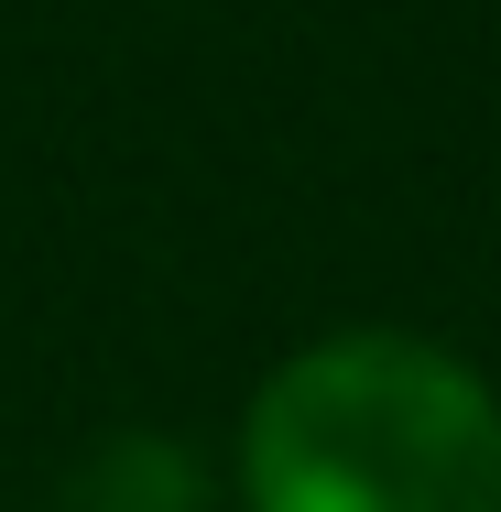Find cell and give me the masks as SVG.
Returning <instances> with one entry per match:
<instances>
[{
    "instance_id": "obj_1",
    "label": "cell",
    "mask_w": 501,
    "mask_h": 512,
    "mask_svg": "<svg viewBox=\"0 0 501 512\" xmlns=\"http://www.w3.org/2000/svg\"><path fill=\"white\" fill-rule=\"evenodd\" d=\"M240 512H501V393L436 338L338 327L251 393Z\"/></svg>"
}]
</instances>
